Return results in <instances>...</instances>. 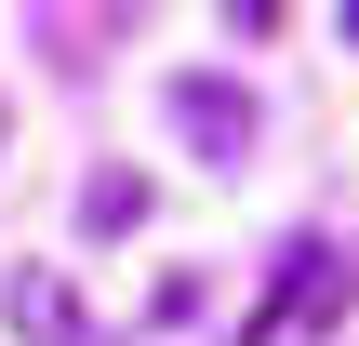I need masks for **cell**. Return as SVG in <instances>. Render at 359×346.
Instances as JSON below:
<instances>
[{
	"label": "cell",
	"mask_w": 359,
	"mask_h": 346,
	"mask_svg": "<svg viewBox=\"0 0 359 346\" xmlns=\"http://www.w3.org/2000/svg\"><path fill=\"white\" fill-rule=\"evenodd\" d=\"M346 307V253H320V240H293V267L266 280V307H253V346H280L293 320H333Z\"/></svg>",
	"instance_id": "cell-1"
},
{
	"label": "cell",
	"mask_w": 359,
	"mask_h": 346,
	"mask_svg": "<svg viewBox=\"0 0 359 346\" xmlns=\"http://www.w3.org/2000/svg\"><path fill=\"white\" fill-rule=\"evenodd\" d=\"M173 133H187L200 160H240V147H253V93H240L226 67H213V80L187 67V80H173Z\"/></svg>",
	"instance_id": "cell-2"
},
{
	"label": "cell",
	"mask_w": 359,
	"mask_h": 346,
	"mask_svg": "<svg viewBox=\"0 0 359 346\" xmlns=\"http://www.w3.org/2000/svg\"><path fill=\"white\" fill-rule=\"evenodd\" d=\"M0 320L27 346H93V307L67 293V267H13V280H0Z\"/></svg>",
	"instance_id": "cell-3"
},
{
	"label": "cell",
	"mask_w": 359,
	"mask_h": 346,
	"mask_svg": "<svg viewBox=\"0 0 359 346\" xmlns=\"http://www.w3.org/2000/svg\"><path fill=\"white\" fill-rule=\"evenodd\" d=\"M133 213H147L133 173H93V187H80V227H133Z\"/></svg>",
	"instance_id": "cell-4"
},
{
	"label": "cell",
	"mask_w": 359,
	"mask_h": 346,
	"mask_svg": "<svg viewBox=\"0 0 359 346\" xmlns=\"http://www.w3.org/2000/svg\"><path fill=\"white\" fill-rule=\"evenodd\" d=\"M226 13H240V40H266V13H280V0H226Z\"/></svg>",
	"instance_id": "cell-5"
},
{
	"label": "cell",
	"mask_w": 359,
	"mask_h": 346,
	"mask_svg": "<svg viewBox=\"0 0 359 346\" xmlns=\"http://www.w3.org/2000/svg\"><path fill=\"white\" fill-rule=\"evenodd\" d=\"M346 27H359V0H346Z\"/></svg>",
	"instance_id": "cell-6"
}]
</instances>
